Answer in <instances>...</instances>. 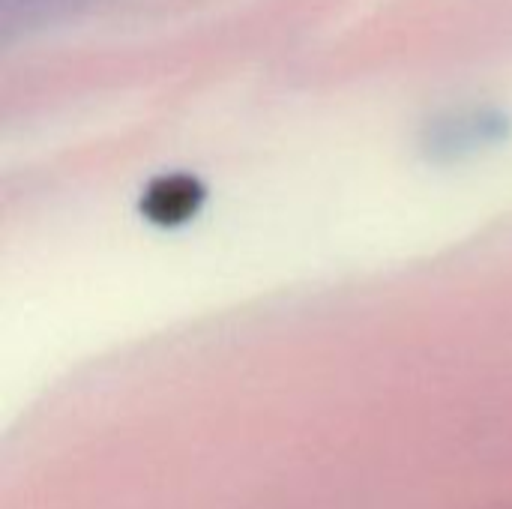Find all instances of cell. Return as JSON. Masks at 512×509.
Segmentation results:
<instances>
[{"mask_svg": "<svg viewBox=\"0 0 512 509\" xmlns=\"http://www.w3.org/2000/svg\"><path fill=\"white\" fill-rule=\"evenodd\" d=\"M501 129V120L489 117L486 111H471V114H456L444 123H438L435 135V150L447 153H474L477 147L483 150L486 144L495 141Z\"/></svg>", "mask_w": 512, "mask_h": 509, "instance_id": "1", "label": "cell"}]
</instances>
